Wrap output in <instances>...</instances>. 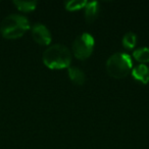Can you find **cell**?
Instances as JSON below:
<instances>
[{"label":"cell","mask_w":149,"mask_h":149,"mask_svg":"<svg viewBox=\"0 0 149 149\" xmlns=\"http://www.w3.org/2000/svg\"><path fill=\"white\" fill-rule=\"evenodd\" d=\"M133 56L135 57V59L142 62V63L148 62L149 61V48L148 47L138 48V49L134 50Z\"/></svg>","instance_id":"30bf717a"},{"label":"cell","mask_w":149,"mask_h":149,"mask_svg":"<svg viewBox=\"0 0 149 149\" xmlns=\"http://www.w3.org/2000/svg\"><path fill=\"white\" fill-rule=\"evenodd\" d=\"M43 62L51 70L68 68L72 62V53L66 46L62 44H53L44 51Z\"/></svg>","instance_id":"6da1fadb"},{"label":"cell","mask_w":149,"mask_h":149,"mask_svg":"<svg viewBox=\"0 0 149 149\" xmlns=\"http://www.w3.org/2000/svg\"><path fill=\"white\" fill-rule=\"evenodd\" d=\"M136 41L137 36L132 32H128L123 37V45L125 48H128V49H133L136 46Z\"/></svg>","instance_id":"7c38bea8"},{"label":"cell","mask_w":149,"mask_h":149,"mask_svg":"<svg viewBox=\"0 0 149 149\" xmlns=\"http://www.w3.org/2000/svg\"><path fill=\"white\" fill-rule=\"evenodd\" d=\"M68 74L72 82L76 85H84L86 82V76L82 70L76 66H70L68 68Z\"/></svg>","instance_id":"52a82bcc"},{"label":"cell","mask_w":149,"mask_h":149,"mask_svg":"<svg viewBox=\"0 0 149 149\" xmlns=\"http://www.w3.org/2000/svg\"><path fill=\"white\" fill-rule=\"evenodd\" d=\"M30 29V22L21 15H10L0 24V33L5 39H17Z\"/></svg>","instance_id":"7a4b0ae2"},{"label":"cell","mask_w":149,"mask_h":149,"mask_svg":"<svg viewBox=\"0 0 149 149\" xmlns=\"http://www.w3.org/2000/svg\"><path fill=\"white\" fill-rule=\"evenodd\" d=\"M132 58L124 52H116L112 54L106 61V70L108 74L116 79L127 77L132 72Z\"/></svg>","instance_id":"3957f363"},{"label":"cell","mask_w":149,"mask_h":149,"mask_svg":"<svg viewBox=\"0 0 149 149\" xmlns=\"http://www.w3.org/2000/svg\"><path fill=\"white\" fill-rule=\"evenodd\" d=\"M132 76L134 79L142 84L149 82V68L144 63H140L132 68Z\"/></svg>","instance_id":"8992f818"},{"label":"cell","mask_w":149,"mask_h":149,"mask_svg":"<svg viewBox=\"0 0 149 149\" xmlns=\"http://www.w3.org/2000/svg\"><path fill=\"white\" fill-rule=\"evenodd\" d=\"M84 8H85V19L88 23H92L97 19V15L99 13V6L97 1L87 2Z\"/></svg>","instance_id":"ba28073f"},{"label":"cell","mask_w":149,"mask_h":149,"mask_svg":"<svg viewBox=\"0 0 149 149\" xmlns=\"http://www.w3.org/2000/svg\"><path fill=\"white\" fill-rule=\"evenodd\" d=\"M94 38L89 33H83L72 42V53L78 59H87L93 52Z\"/></svg>","instance_id":"277c9868"},{"label":"cell","mask_w":149,"mask_h":149,"mask_svg":"<svg viewBox=\"0 0 149 149\" xmlns=\"http://www.w3.org/2000/svg\"><path fill=\"white\" fill-rule=\"evenodd\" d=\"M87 1L86 0H70L64 3L65 5V9L68 11H74L78 9H81L86 6Z\"/></svg>","instance_id":"8fae6325"},{"label":"cell","mask_w":149,"mask_h":149,"mask_svg":"<svg viewBox=\"0 0 149 149\" xmlns=\"http://www.w3.org/2000/svg\"><path fill=\"white\" fill-rule=\"evenodd\" d=\"M13 4L17 7V9L23 13H30L36 9L37 6V1H25V0H15Z\"/></svg>","instance_id":"9c48e42d"},{"label":"cell","mask_w":149,"mask_h":149,"mask_svg":"<svg viewBox=\"0 0 149 149\" xmlns=\"http://www.w3.org/2000/svg\"><path fill=\"white\" fill-rule=\"evenodd\" d=\"M32 37L40 45H49L51 42V34L49 30L42 24H35L32 27Z\"/></svg>","instance_id":"5b68a950"}]
</instances>
